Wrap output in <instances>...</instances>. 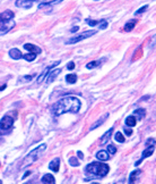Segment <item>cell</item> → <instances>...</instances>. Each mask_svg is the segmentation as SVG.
<instances>
[{"mask_svg": "<svg viewBox=\"0 0 156 184\" xmlns=\"http://www.w3.org/2000/svg\"><path fill=\"white\" fill-rule=\"evenodd\" d=\"M81 107V102L76 97H65L52 106V114L60 116L66 113H78Z\"/></svg>", "mask_w": 156, "mask_h": 184, "instance_id": "1", "label": "cell"}, {"mask_svg": "<svg viewBox=\"0 0 156 184\" xmlns=\"http://www.w3.org/2000/svg\"><path fill=\"white\" fill-rule=\"evenodd\" d=\"M86 172L90 173V174L95 175L97 177H104L110 172V167L104 163L94 161V163H90L86 166Z\"/></svg>", "mask_w": 156, "mask_h": 184, "instance_id": "2", "label": "cell"}, {"mask_svg": "<svg viewBox=\"0 0 156 184\" xmlns=\"http://www.w3.org/2000/svg\"><path fill=\"white\" fill-rule=\"evenodd\" d=\"M14 13L11 10H6L0 14V33H7L15 26Z\"/></svg>", "mask_w": 156, "mask_h": 184, "instance_id": "3", "label": "cell"}, {"mask_svg": "<svg viewBox=\"0 0 156 184\" xmlns=\"http://www.w3.org/2000/svg\"><path fill=\"white\" fill-rule=\"evenodd\" d=\"M45 149H47V144H45V143H43L41 146L36 147L35 149H33L27 156L24 158L23 163H22V168L34 164V163L40 158V156H41V153H42L43 151H45Z\"/></svg>", "mask_w": 156, "mask_h": 184, "instance_id": "4", "label": "cell"}, {"mask_svg": "<svg viewBox=\"0 0 156 184\" xmlns=\"http://www.w3.org/2000/svg\"><path fill=\"white\" fill-rule=\"evenodd\" d=\"M13 125H14V118L10 117L9 115L4 116L0 121V130L1 131H8L13 128Z\"/></svg>", "mask_w": 156, "mask_h": 184, "instance_id": "5", "label": "cell"}, {"mask_svg": "<svg viewBox=\"0 0 156 184\" xmlns=\"http://www.w3.org/2000/svg\"><path fill=\"white\" fill-rule=\"evenodd\" d=\"M96 33V30H92V31H87V32H84L83 34L81 35H77L75 38H71L69 39L68 41H66V44H72V43H76V42H79L81 40H84V39H87L92 37V35H94Z\"/></svg>", "mask_w": 156, "mask_h": 184, "instance_id": "6", "label": "cell"}, {"mask_svg": "<svg viewBox=\"0 0 156 184\" xmlns=\"http://www.w3.org/2000/svg\"><path fill=\"white\" fill-rule=\"evenodd\" d=\"M59 64H60V60H56L54 63H52L51 65H49V66L43 71L42 74H41V75H38V77L36 79V83H38V84H41L43 81L45 80V77L47 76V74H49V73H50L54 67L57 66V65H59Z\"/></svg>", "mask_w": 156, "mask_h": 184, "instance_id": "7", "label": "cell"}, {"mask_svg": "<svg viewBox=\"0 0 156 184\" xmlns=\"http://www.w3.org/2000/svg\"><path fill=\"white\" fill-rule=\"evenodd\" d=\"M154 150H155V147L154 146H151V147H148V148H146L145 150L142 151V158L139 159V160L136 161V164L135 165L138 166L139 164H142V161L145 159V158H147V157H149L153 155V152H154Z\"/></svg>", "mask_w": 156, "mask_h": 184, "instance_id": "8", "label": "cell"}, {"mask_svg": "<svg viewBox=\"0 0 156 184\" xmlns=\"http://www.w3.org/2000/svg\"><path fill=\"white\" fill-rule=\"evenodd\" d=\"M24 49H26L27 51H29L31 53H34V55L42 52L41 48L35 46V44H32V43H25V44H24Z\"/></svg>", "mask_w": 156, "mask_h": 184, "instance_id": "9", "label": "cell"}, {"mask_svg": "<svg viewBox=\"0 0 156 184\" xmlns=\"http://www.w3.org/2000/svg\"><path fill=\"white\" fill-rule=\"evenodd\" d=\"M15 5L18 8H31L33 6V1L32 0H16Z\"/></svg>", "mask_w": 156, "mask_h": 184, "instance_id": "10", "label": "cell"}, {"mask_svg": "<svg viewBox=\"0 0 156 184\" xmlns=\"http://www.w3.org/2000/svg\"><path fill=\"white\" fill-rule=\"evenodd\" d=\"M142 174V170L140 169H135L133 172L130 173V176H129V184H135L136 181L139 179V176Z\"/></svg>", "mask_w": 156, "mask_h": 184, "instance_id": "11", "label": "cell"}, {"mask_svg": "<svg viewBox=\"0 0 156 184\" xmlns=\"http://www.w3.org/2000/svg\"><path fill=\"white\" fill-rule=\"evenodd\" d=\"M49 168H50L52 172H54V173L59 172V168H60V159H59V158H54L52 161H50Z\"/></svg>", "mask_w": 156, "mask_h": 184, "instance_id": "12", "label": "cell"}, {"mask_svg": "<svg viewBox=\"0 0 156 184\" xmlns=\"http://www.w3.org/2000/svg\"><path fill=\"white\" fill-rule=\"evenodd\" d=\"M61 73V69L59 68V69H54V71L50 72L49 74H47V84H50V83H52L53 81L56 80V77H57L59 74Z\"/></svg>", "mask_w": 156, "mask_h": 184, "instance_id": "13", "label": "cell"}, {"mask_svg": "<svg viewBox=\"0 0 156 184\" xmlns=\"http://www.w3.org/2000/svg\"><path fill=\"white\" fill-rule=\"evenodd\" d=\"M9 56L11 57L13 59H15V60H18V59H20V58L23 57V53L20 52V50H19V49H17V48H14V49L9 50Z\"/></svg>", "mask_w": 156, "mask_h": 184, "instance_id": "14", "label": "cell"}, {"mask_svg": "<svg viewBox=\"0 0 156 184\" xmlns=\"http://www.w3.org/2000/svg\"><path fill=\"white\" fill-rule=\"evenodd\" d=\"M96 158L101 161H108L110 159V155L104 150H99L97 153H96Z\"/></svg>", "mask_w": 156, "mask_h": 184, "instance_id": "15", "label": "cell"}, {"mask_svg": "<svg viewBox=\"0 0 156 184\" xmlns=\"http://www.w3.org/2000/svg\"><path fill=\"white\" fill-rule=\"evenodd\" d=\"M42 183L43 184H56V179H54L53 175L45 174V175H43V177H42Z\"/></svg>", "mask_w": 156, "mask_h": 184, "instance_id": "16", "label": "cell"}, {"mask_svg": "<svg viewBox=\"0 0 156 184\" xmlns=\"http://www.w3.org/2000/svg\"><path fill=\"white\" fill-rule=\"evenodd\" d=\"M145 115H146V111H145V109L142 108V109H137V110H135L133 116L136 118V121H142V119H144Z\"/></svg>", "mask_w": 156, "mask_h": 184, "instance_id": "17", "label": "cell"}, {"mask_svg": "<svg viewBox=\"0 0 156 184\" xmlns=\"http://www.w3.org/2000/svg\"><path fill=\"white\" fill-rule=\"evenodd\" d=\"M112 132H113V128H110L109 131L101 137V144H104V143H106V142L109 141V139L111 137V135H112Z\"/></svg>", "mask_w": 156, "mask_h": 184, "instance_id": "18", "label": "cell"}, {"mask_svg": "<svg viewBox=\"0 0 156 184\" xmlns=\"http://www.w3.org/2000/svg\"><path fill=\"white\" fill-rule=\"evenodd\" d=\"M136 24H137V21H136V19H133V21L128 22V23L126 24V25H124L123 30H124V31H127V32H129V31L133 30V27L136 26Z\"/></svg>", "mask_w": 156, "mask_h": 184, "instance_id": "19", "label": "cell"}, {"mask_svg": "<svg viewBox=\"0 0 156 184\" xmlns=\"http://www.w3.org/2000/svg\"><path fill=\"white\" fill-rule=\"evenodd\" d=\"M136 124H137V121H136V118L133 117V116H128V117L126 118V125H127V126L133 128Z\"/></svg>", "mask_w": 156, "mask_h": 184, "instance_id": "20", "label": "cell"}, {"mask_svg": "<svg viewBox=\"0 0 156 184\" xmlns=\"http://www.w3.org/2000/svg\"><path fill=\"white\" fill-rule=\"evenodd\" d=\"M66 81L69 84H74V83H76V81H77V75H76V74H68V75L66 76Z\"/></svg>", "mask_w": 156, "mask_h": 184, "instance_id": "21", "label": "cell"}, {"mask_svg": "<svg viewBox=\"0 0 156 184\" xmlns=\"http://www.w3.org/2000/svg\"><path fill=\"white\" fill-rule=\"evenodd\" d=\"M23 59H25V60L27 61H33L35 60V58H36V55H34V53H26V55H23V57H22Z\"/></svg>", "mask_w": 156, "mask_h": 184, "instance_id": "22", "label": "cell"}, {"mask_svg": "<svg viewBox=\"0 0 156 184\" xmlns=\"http://www.w3.org/2000/svg\"><path fill=\"white\" fill-rule=\"evenodd\" d=\"M108 116H109V115H108V114H106V115H105V116H104V117H102V118H101V119H99V122L94 123V124H93V125H92V126H90V130H94V128H99V125H101V124H103L104 119H105V118L108 117Z\"/></svg>", "mask_w": 156, "mask_h": 184, "instance_id": "23", "label": "cell"}, {"mask_svg": "<svg viewBox=\"0 0 156 184\" xmlns=\"http://www.w3.org/2000/svg\"><path fill=\"white\" fill-rule=\"evenodd\" d=\"M69 164H70V166L77 167V166H79V161L77 160V157H70L69 158Z\"/></svg>", "mask_w": 156, "mask_h": 184, "instance_id": "24", "label": "cell"}, {"mask_svg": "<svg viewBox=\"0 0 156 184\" xmlns=\"http://www.w3.org/2000/svg\"><path fill=\"white\" fill-rule=\"evenodd\" d=\"M34 76L35 75H27V76H23V77H20L18 80V83L19 82H22L23 81V83L24 82H29V81H32L34 79Z\"/></svg>", "mask_w": 156, "mask_h": 184, "instance_id": "25", "label": "cell"}, {"mask_svg": "<svg viewBox=\"0 0 156 184\" xmlns=\"http://www.w3.org/2000/svg\"><path fill=\"white\" fill-rule=\"evenodd\" d=\"M115 140L118 142H120V143H122V142H124V137L122 135V133L121 132H117L115 133Z\"/></svg>", "mask_w": 156, "mask_h": 184, "instance_id": "26", "label": "cell"}, {"mask_svg": "<svg viewBox=\"0 0 156 184\" xmlns=\"http://www.w3.org/2000/svg\"><path fill=\"white\" fill-rule=\"evenodd\" d=\"M108 153H110V155H114L115 152H117V148H115V146H113V144H109L108 146V151H106Z\"/></svg>", "mask_w": 156, "mask_h": 184, "instance_id": "27", "label": "cell"}, {"mask_svg": "<svg viewBox=\"0 0 156 184\" xmlns=\"http://www.w3.org/2000/svg\"><path fill=\"white\" fill-rule=\"evenodd\" d=\"M99 63H101V61H90V63H88V64L86 65V67H87L88 69H93V68H95L97 65H99Z\"/></svg>", "mask_w": 156, "mask_h": 184, "instance_id": "28", "label": "cell"}, {"mask_svg": "<svg viewBox=\"0 0 156 184\" xmlns=\"http://www.w3.org/2000/svg\"><path fill=\"white\" fill-rule=\"evenodd\" d=\"M86 23L88 24L90 26H95V25H99L101 23V21H93V19H86Z\"/></svg>", "mask_w": 156, "mask_h": 184, "instance_id": "29", "label": "cell"}, {"mask_svg": "<svg viewBox=\"0 0 156 184\" xmlns=\"http://www.w3.org/2000/svg\"><path fill=\"white\" fill-rule=\"evenodd\" d=\"M99 30H105V28L108 27V22H106V21H101V23H99Z\"/></svg>", "mask_w": 156, "mask_h": 184, "instance_id": "30", "label": "cell"}, {"mask_svg": "<svg viewBox=\"0 0 156 184\" xmlns=\"http://www.w3.org/2000/svg\"><path fill=\"white\" fill-rule=\"evenodd\" d=\"M147 8H148V5H145V6H144V7H142V8H139V9H138L137 11H136V15L142 14V13H144V11H145V10L147 9Z\"/></svg>", "mask_w": 156, "mask_h": 184, "instance_id": "31", "label": "cell"}, {"mask_svg": "<svg viewBox=\"0 0 156 184\" xmlns=\"http://www.w3.org/2000/svg\"><path fill=\"white\" fill-rule=\"evenodd\" d=\"M67 68H68V69H74V68H75V63H74V61H70V63H68V65H67Z\"/></svg>", "mask_w": 156, "mask_h": 184, "instance_id": "32", "label": "cell"}, {"mask_svg": "<svg viewBox=\"0 0 156 184\" xmlns=\"http://www.w3.org/2000/svg\"><path fill=\"white\" fill-rule=\"evenodd\" d=\"M124 133H126L127 135H131V134H133V130H130V128H124Z\"/></svg>", "mask_w": 156, "mask_h": 184, "instance_id": "33", "label": "cell"}, {"mask_svg": "<svg viewBox=\"0 0 156 184\" xmlns=\"http://www.w3.org/2000/svg\"><path fill=\"white\" fill-rule=\"evenodd\" d=\"M149 143H151V146H154V143H155V140H154V139H153V137H151V140H148V141L146 142V146H148V144H149Z\"/></svg>", "mask_w": 156, "mask_h": 184, "instance_id": "34", "label": "cell"}, {"mask_svg": "<svg viewBox=\"0 0 156 184\" xmlns=\"http://www.w3.org/2000/svg\"><path fill=\"white\" fill-rule=\"evenodd\" d=\"M78 30H79V27H78V26H74V27L70 30V32H72V33H74V32H77Z\"/></svg>", "mask_w": 156, "mask_h": 184, "instance_id": "35", "label": "cell"}, {"mask_svg": "<svg viewBox=\"0 0 156 184\" xmlns=\"http://www.w3.org/2000/svg\"><path fill=\"white\" fill-rule=\"evenodd\" d=\"M77 155H78V157H79L81 159L84 158V155H83V152H81V151H78V152H77Z\"/></svg>", "mask_w": 156, "mask_h": 184, "instance_id": "36", "label": "cell"}, {"mask_svg": "<svg viewBox=\"0 0 156 184\" xmlns=\"http://www.w3.org/2000/svg\"><path fill=\"white\" fill-rule=\"evenodd\" d=\"M29 174H31V170H27V172H26V173H25V174L23 175V179H26V177H27V176H29Z\"/></svg>", "mask_w": 156, "mask_h": 184, "instance_id": "37", "label": "cell"}, {"mask_svg": "<svg viewBox=\"0 0 156 184\" xmlns=\"http://www.w3.org/2000/svg\"><path fill=\"white\" fill-rule=\"evenodd\" d=\"M6 88H7V85H6V84H2V85H0V91H1V90H5Z\"/></svg>", "mask_w": 156, "mask_h": 184, "instance_id": "38", "label": "cell"}, {"mask_svg": "<svg viewBox=\"0 0 156 184\" xmlns=\"http://www.w3.org/2000/svg\"><path fill=\"white\" fill-rule=\"evenodd\" d=\"M24 184H32L31 182H27V183H24Z\"/></svg>", "mask_w": 156, "mask_h": 184, "instance_id": "39", "label": "cell"}, {"mask_svg": "<svg viewBox=\"0 0 156 184\" xmlns=\"http://www.w3.org/2000/svg\"><path fill=\"white\" fill-rule=\"evenodd\" d=\"M0 184H2V181H1V179H0Z\"/></svg>", "mask_w": 156, "mask_h": 184, "instance_id": "40", "label": "cell"}, {"mask_svg": "<svg viewBox=\"0 0 156 184\" xmlns=\"http://www.w3.org/2000/svg\"><path fill=\"white\" fill-rule=\"evenodd\" d=\"M92 184H99V183H92Z\"/></svg>", "mask_w": 156, "mask_h": 184, "instance_id": "41", "label": "cell"}]
</instances>
